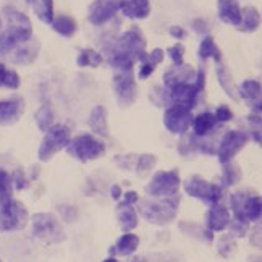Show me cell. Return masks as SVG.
Here are the masks:
<instances>
[{
	"label": "cell",
	"instance_id": "41",
	"mask_svg": "<svg viewBox=\"0 0 262 262\" xmlns=\"http://www.w3.org/2000/svg\"><path fill=\"white\" fill-rule=\"evenodd\" d=\"M167 54H168L170 58H172V62H173L175 67H180V65L185 63L183 62V60H185V46L181 44V42H177L175 46L168 47Z\"/></svg>",
	"mask_w": 262,
	"mask_h": 262
},
{
	"label": "cell",
	"instance_id": "8",
	"mask_svg": "<svg viewBox=\"0 0 262 262\" xmlns=\"http://www.w3.org/2000/svg\"><path fill=\"white\" fill-rule=\"evenodd\" d=\"M67 152L78 162L88 164L102 157L105 154V146L102 141L93 135H79L70 141V144L67 146Z\"/></svg>",
	"mask_w": 262,
	"mask_h": 262
},
{
	"label": "cell",
	"instance_id": "24",
	"mask_svg": "<svg viewBox=\"0 0 262 262\" xmlns=\"http://www.w3.org/2000/svg\"><path fill=\"white\" fill-rule=\"evenodd\" d=\"M217 120L214 117V114L210 112H203L198 117L193 118V135L198 138H204V136H210L214 133V129L217 126Z\"/></svg>",
	"mask_w": 262,
	"mask_h": 262
},
{
	"label": "cell",
	"instance_id": "44",
	"mask_svg": "<svg viewBox=\"0 0 262 262\" xmlns=\"http://www.w3.org/2000/svg\"><path fill=\"white\" fill-rule=\"evenodd\" d=\"M58 212L62 214L65 222H73L76 219V207H73V206H68V204L58 206Z\"/></svg>",
	"mask_w": 262,
	"mask_h": 262
},
{
	"label": "cell",
	"instance_id": "22",
	"mask_svg": "<svg viewBox=\"0 0 262 262\" xmlns=\"http://www.w3.org/2000/svg\"><path fill=\"white\" fill-rule=\"evenodd\" d=\"M194 78H196V72L193 70V67L183 63L180 67L170 68L164 75V86L168 88L177 83H189V81H194Z\"/></svg>",
	"mask_w": 262,
	"mask_h": 262
},
{
	"label": "cell",
	"instance_id": "50",
	"mask_svg": "<svg viewBox=\"0 0 262 262\" xmlns=\"http://www.w3.org/2000/svg\"><path fill=\"white\" fill-rule=\"evenodd\" d=\"M104 262H120V260H117L115 257H108V259H105Z\"/></svg>",
	"mask_w": 262,
	"mask_h": 262
},
{
	"label": "cell",
	"instance_id": "29",
	"mask_svg": "<svg viewBox=\"0 0 262 262\" xmlns=\"http://www.w3.org/2000/svg\"><path fill=\"white\" fill-rule=\"evenodd\" d=\"M52 28H54V31L57 34L63 36V37H72L78 31V23H76V19L73 16L62 13V15L54 16Z\"/></svg>",
	"mask_w": 262,
	"mask_h": 262
},
{
	"label": "cell",
	"instance_id": "21",
	"mask_svg": "<svg viewBox=\"0 0 262 262\" xmlns=\"http://www.w3.org/2000/svg\"><path fill=\"white\" fill-rule=\"evenodd\" d=\"M108 115H107V108L104 105H96L91 110L89 118H88V125L91 131H94L99 136H108Z\"/></svg>",
	"mask_w": 262,
	"mask_h": 262
},
{
	"label": "cell",
	"instance_id": "14",
	"mask_svg": "<svg viewBox=\"0 0 262 262\" xmlns=\"http://www.w3.org/2000/svg\"><path fill=\"white\" fill-rule=\"evenodd\" d=\"M193 112L185 105H170L164 114V125L172 135H186L193 125Z\"/></svg>",
	"mask_w": 262,
	"mask_h": 262
},
{
	"label": "cell",
	"instance_id": "23",
	"mask_svg": "<svg viewBox=\"0 0 262 262\" xmlns=\"http://www.w3.org/2000/svg\"><path fill=\"white\" fill-rule=\"evenodd\" d=\"M117 219H118V225L125 233L126 231H131L138 227V212L133 206L125 204V203H118L117 204Z\"/></svg>",
	"mask_w": 262,
	"mask_h": 262
},
{
	"label": "cell",
	"instance_id": "42",
	"mask_svg": "<svg viewBox=\"0 0 262 262\" xmlns=\"http://www.w3.org/2000/svg\"><path fill=\"white\" fill-rule=\"evenodd\" d=\"M139 73H138V76H139V79H147L150 75H152L154 72H156V65H152L149 62V60L146 58V54L139 58Z\"/></svg>",
	"mask_w": 262,
	"mask_h": 262
},
{
	"label": "cell",
	"instance_id": "15",
	"mask_svg": "<svg viewBox=\"0 0 262 262\" xmlns=\"http://www.w3.org/2000/svg\"><path fill=\"white\" fill-rule=\"evenodd\" d=\"M120 7V0H93L88 8V21L93 26H102L112 19Z\"/></svg>",
	"mask_w": 262,
	"mask_h": 262
},
{
	"label": "cell",
	"instance_id": "51",
	"mask_svg": "<svg viewBox=\"0 0 262 262\" xmlns=\"http://www.w3.org/2000/svg\"><path fill=\"white\" fill-rule=\"evenodd\" d=\"M249 262H260V257H251Z\"/></svg>",
	"mask_w": 262,
	"mask_h": 262
},
{
	"label": "cell",
	"instance_id": "49",
	"mask_svg": "<svg viewBox=\"0 0 262 262\" xmlns=\"http://www.w3.org/2000/svg\"><path fill=\"white\" fill-rule=\"evenodd\" d=\"M131 262H147V260H146V259H143V257H135Z\"/></svg>",
	"mask_w": 262,
	"mask_h": 262
},
{
	"label": "cell",
	"instance_id": "33",
	"mask_svg": "<svg viewBox=\"0 0 262 262\" xmlns=\"http://www.w3.org/2000/svg\"><path fill=\"white\" fill-rule=\"evenodd\" d=\"M102 54L94 49H81L76 57V65L79 68H97L102 63Z\"/></svg>",
	"mask_w": 262,
	"mask_h": 262
},
{
	"label": "cell",
	"instance_id": "18",
	"mask_svg": "<svg viewBox=\"0 0 262 262\" xmlns=\"http://www.w3.org/2000/svg\"><path fill=\"white\" fill-rule=\"evenodd\" d=\"M230 210L224 206V204H212L210 209L206 214V220H204V227L210 231H224L230 222Z\"/></svg>",
	"mask_w": 262,
	"mask_h": 262
},
{
	"label": "cell",
	"instance_id": "19",
	"mask_svg": "<svg viewBox=\"0 0 262 262\" xmlns=\"http://www.w3.org/2000/svg\"><path fill=\"white\" fill-rule=\"evenodd\" d=\"M217 15L222 23L238 28L241 19V8L238 0H217Z\"/></svg>",
	"mask_w": 262,
	"mask_h": 262
},
{
	"label": "cell",
	"instance_id": "36",
	"mask_svg": "<svg viewBox=\"0 0 262 262\" xmlns=\"http://www.w3.org/2000/svg\"><path fill=\"white\" fill-rule=\"evenodd\" d=\"M19 84H21V79L15 70H10L4 63H0V88L18 89Z\"/></svg>",
	"mask_w": 262,
	"mask_h": 262
},
{
	"label": "cell",
	"instance_id": "34",
	"mask_svg": "<svg viewBox=\"0 0 262 262\" xmlns=\"http://www.w3.org/2000/svg\"><path fill=\"white\" fill-rule=\"evenodd\" d=\"M13 199V180L5 168L0 167V206Z\"/></svg>",
	"mask_w": 262,
	"mask_h": 262
},
{
	"label": "cell",
	"instance_id": "9",
	"mask_svg": "<svg viewBox=\"0 0 262 262\" xmlns=\"http://www.w3.org/2000/svg\"><path fill=\"white\" fill-rule=\"evenodd\" d=\"M183 189L188 196L203 201L209 206L220 203V199L224 198V186L219 183H212V181L206 180L201 175H193L186 178L183 183Z\"/></svg>",
	"mask_w": 262,
	"mask_h": 262
},
{
	"label": "cell",
	"instance_id": "20",
	"mask_svg": "<svg viewBox=\"0 0 262 262\" xmlns=\"http://www.w3.org/2000/svg\"><path fill=\"white\" fill-rule=\"evenodd\" d=\"M118 10L129 19H146L150 15L149 0H120Z\"/></svg>",
	"mask_w": 262,
	"mask_h": 262
},
{
	"label": "cell",
	"instance_id": "10",
	"mask_svg": "<svg viewBox=\"0 0 262 262\" xmlns=\"http://www.w3.org/2000/svg\"><path fill=\"white\" fill-rule=\"evenodd\" d=\"M180 186L181 178L178 170H160V172H156L154 177L150 178L146 186V193L154 199L170 198L180 193Z\"/></svg>",
	"mask_w": 262,
	"mask_h": 262
},
{
	"label": "cell",
	"instance_id": "37",
	"mask_svg": "<svg viewBox=\"0 0 262 262\" xmlns=\"http://www.w3.org/2000/svg\"><path fill=\"white\" fill-rule=\"evenodd\" d=\"M239 180H241V170L233 160L228 164H224V172H222V181H224V185L233 186Z\"/></svg>",
	"mask_w": 262,
	"mask_h": 262
},
{
	"label": "cell",
	"instance_id": "47",
	"mask_svg": "<svg viewBox=\"0 0 262 262\" xmlns=\"http://www.w3.org/2000/svg\"><path fill=\"white\" fill-rule=\"evenodd\" d=\"M122 196H123V201H122V203L129 204V206L136 204V203H138V199H139V196H138L136 191H128L126 194H122Z\"/></svg>",
	"mask_w": 262,
	"mask_h": 262
},
{
	"label": "cell",
	"instance_id": "28",
	"mask_svg": "<svg viewBox=\"0 0 262 262\" xmlns=\"http://www.w3.org/2000/svg\"><path fill=\"white\" fill-rule=\"evenodd\" d=\"M238 91H239V96L251 105H260L262 86L257 79H245V81L239 84Z\"/></svg>",
	"mask_w": 262,
	"mask_h": 262
},
{
	"label": "cell",
	"instance_id": "17",
	"mask_svg": "<svg viewBox=\"0 0 262 262\" xmlns=\"http://www.w3.org/2000/svg\"><path fill=\"white\" fill-rule=\"evenodd\" d=\"M39 50H41V42H39L37 39L31 37L28 42L18 46L10 54H7V57L10 62L15 65H31L37 58Z\"/></svg>",
	"mask_w": 262,
	"mask_h": 262
},
{
	"label": "cell",
	"instance_id": "12",
	"mask_svg": "<svg viewBox=\"0 0 262 262\" xmlns=\"http://www.w3.org/2000/svg\"><path fill=\"white\" fill-rule=\"evenodd\" d=\"M112 88L120 107H131L138 99V84L133 70H118L112 78Z\"/></svg>",
	"mask_w": 262,
	"mask_h": 262
},
{
	"label": "cell",
	"instance_id": "27",
	"mask_svg": "<svg viewBox=\"0 0 262 262\" xmlns=\"http://www.w3.org/2000/svg\"><path fill=\"white\" fill-rule=\"evenodd\" d=\"M26 4L33 8L36 16L46 25H52L54 21V0H26Z\"/></svg>",
	"mask_w": 262,
	"mask_h": 262
},
{
	"label": "cell",
	"instance_id": "38",
	"mask_svg": "<svg viewBox=\"0 0 262 262\" xmlns=\"http://www.w3.org/2000/svg\"><path fill=\"white\" fill-rule=\"evenodd\" d=\"M157 165V156L154 154H141L136 156V162H135V170L139 175L147 173L149 170H152Z\"/></svg>",
	"mask_w": 262,
	"mask_h": 262
},
{
	"label": "cell",
	"instance_id": "45",
	"mask_svg": "<svg viewBox=\"0 0 262 262\" xmlns=\"http://www.w3.org/2000/svg\"><path fill=\"white\" fill-rule=\"evenodd\" d=\"M191 28H193V31H194V33L203 34V36H206V34L209 33V25H207L206 19H203V18H196V19H193V23H191Z\"/></svg>",
	"mask_w": 262,
	"mask_h": 262
},
{
	"label": "cell",
	"instance_id": "32",
	"mask_svg": "<svg viewBox=\"0 0 262 262\" xmlns=\"http://www.w3.org/2000/svg\"><path fill=\"white\" fill-rule=\"evenodd\" d=\"M198 54H199V58L203 60V62H206V60H209V58H214L217 63H220V60H222L220 49L217 47L214 37L209 36V34H206L203 37V41H201V44H199Z\"/></svg>",
	"mask_w": 262,
	"mask_h": 262
},
{
	"label": "cell",
	"instance_id": "5",
	"mask_svg": "<svg viewBox=\"0 0 262 262\" xmlns=\"http://www.w3.org/2000/svg\"><path fill=\"white\" fill-rule=\"evenodd\" d=\"M230 207L233 219L243 224L260 220V196L251 191H238L230 196Z\"/></svg>",
	"mask_w": 262,
	"mask_h": 262
},
{
	"label": "cell",
	"instance_id": "39",
	"mask_svg": "<svg viewBox=\"0 0 262 262\" xmlns=\"http://www.w3.org/2000/svg\"><path fill=\"white\" fill-rule=\"evenodd\" d=\"M236 249V243H235V238L228 235H222L217 241V253L222 257H230L231 254L235 253Z\"/></svg>",
	"mask_w": 262,
	"mask_h": 262
},
{
	"label": "cell",
	"instance_id": "16",
	"mask_svg": "<svg viewBox=\"0 0 262 262\" xmlns=\"http://www.w3.org/2000/svg\"><path fill=\"white\" fill-rule=\"evenodd\" d=\"M25 112V100L21 97H10L0 100V126H12L19 122Z\"/></svg>",
	"mask_w": 262,
	"mask_h": 262
},
{
	"label": "cell",
	"instance_id": "7",
	"mask_svg": "<svg viewBox=\"0 0 262 262\" xmlns=\"http://www.w3.org/2000/svg\"><path fill=\"white\" fill-rule=\"evenodd\" d=\"M72 141V133L70 128L62 123H55L46 131V136L42 139L41 146L37 150V157L41 162H49L52 160L55 154H58L60 150L67 149V146Z\"/></svg>",
	"mask_w": 262,
	"mask_h": 262
},
{
	"label": "cell",
	"instance_id": "6",
	"mask_svg": "<svg viewBox=\"0 0 262 262\" xmlns=\"http://www.w3.org/2000/svg\"><path fill=\"white\" fill-rule=\"evenodd\" d=\"M31 225H33L34 238L41 239L46 245H58L67 239L65 230L54 214H47V212L34 214L31 219Z\"/></svg>",
	"mask_w": 262,
	"mask_h": 262
},
{
	"label": "cell",
	"instance_id": "26",
	"mask_svg": "<svg viewBox=\"0 0 262 262\" xmlns=\"http://www.w3.org/2000/svg\"><path fill=\"white\" fill-rule=\"evenodd\" d=\"M138 246H139V236L131 233V231H126L122 238H118L115 246H112L108 251H110V254L131 256L138 249Z\"/></svg>",
	"mask_w": 262,
	"mask_h": 262
},
{
	"label": "cell",
	"instance_id": "3",
	"mask_svg": "<svg viewBox=\"0 0 262 262\" xmlns=\"http://www.w3.org/2000/svg\"><path fill=\"white\" fill-rule=\"evenodd\" d=\"M180 201V194L160 199H138V210L139 215L150 225L164 227L177 219Z\"/></svg>",
	"mask_w": 262,
	"mask_h": 262
},
{
	"label": "cell",
	"instance_id": "13",
	"mask_svg": "<svg viewBox=\"0 0 262 262\" xmlns=\"http://www.w3.org/2000/svg\"><path fill=\"white\" fill-rule=\"evenodd\" d=\"M249 141V135L246 131H238V129H230L222 136L219 147L215 149V154L219 162L224 165L228 164L235 159V156L243 149Z\"/></svg>",
	"mask_w": 262,
	"mask_h": 262
},
{
	"label": "cell",
	"instance_id": "48",
	"mask_svg": "<svg viewBox=\"0 0 262 262\" xmlns=\"http://www.w3.org/2000/svg\"><path fill=\"white\" fill-rule=\"evenodd\" d=\"M122 188H120L118 185H114L112 188H110V198H112L114 201H118L120 198H122Z\"/></svg>",
	"mask_w": 262,
	"mask_h": 262
},
{
	"label": "cell",
	"instance_id": "53",
	"mask_svg": "<svg viewBox=\"0 0 262 262\" xmlns=\"http://www.w3.org/2000/svg\"><path fill=\"white\" fill-rule=\"evenodd\" d=\"M0 262H2V259H0Z\"/></svg>",
	"mask_w": 262,
	"mask_h": 262
},
{
	"label": "cell",
	"instance_id": "35",
	"mask_svg": "<svg viewBox=\"0 0 262 262\" xmlns=\"http://www.w3.org/2000/svg\"><path fill=\"white\" fill-rule=\"evenodd\" d=\"M34 120H36V125L41 131H47L52 125H55V115H54V110L50 108V105L44 104L37 108V112L34 115Z\"/></svg>",
	"mask_w": 262,
	"mask_h": 262
},
{
	"label": "cell",
	"instance_id": "52",
	"mask_svg": "<svg viewBox=\"0 0 262 262\" xmlns=\"http://www.w3.org/2000/svg\"><path fill=\"white\" fill-rule=\"evenodd\" d=\"M0 26H2V18H0Z\"/></svg>",
	"mask_w": 262,
	"mask_h": 262
},
{
	"label": "cell",
	"instance_id": "4",
	"mask_svg": "<svg viewBox=\"0 0 262 262\" xmlns=\"http://www.w3.org/2000/svg\"><path fill=\"white\" fill-rule=\"evenodd\" d=\"M206 88V73L203 68H199L196 72L194 81L189 83H177L173 86L164 88L162 96L168 100V102L177 104V105H185L193 110V107L198 102L199 94L203 93Z\"/></svg>",
	"mask_w": 262,
	"mask_h": 262
},
{
	"label": "cell",
	"instance_id": "1",
	"mask_svg": "<svg viewBox=\"0 0 262 262\" xmlns=\"http://www.w3.org/2000/svg\"><path fill=\"white\" fill-rule=\"evenodd\" d=\"M146 37L139 28L131 26L120 36L110 49L108 65L118 70H133L135 63L146 54Z\"/></svg>",
	"mask_w": 262,
	"mask_h": 262
},
{
	"label": "cell",
	"instance_id": "46",
	"mask_svg": "<svg viewBox=\"0 0 262 262\" xmlns=\"http://www.w3.org/2000/svg\"><path fill=\"white\" fill-rule=\"evenodd\" d=\"M170 36L177 39V41H181V39L186 37V31L181 26H172L170 28Z\"/></svg>",
	"mask_w": 262,
	"mask_h": 262
},
{
	"label": "cell",
	"instance_id": "25",
	"mask_svg": "<svg viewBox=\"0 0 262 262\" xmlns=\"http://www.w3.org/2000/svg\"><path fill=\"white\" fill-rule=\"evenodd\" d=\"M260 25V13L259 10L253 5H248L241 10V19L238 29L241 33H254L259 29Z\"/></svg>",
	"mask_w": 262,
	"mask_h": 262
},
{
	"label": "cell",
	"instance_id": "11",
	"mask_svg": "<svg viewBox=\"0 0 262 262\" xmlns=\"http://www.w3.org/2000/svg\"><path fill=\"white\" fill-rule=\"evenodd\" d=\"M29 222L26 206L15 198L0 206V231L23 230Z\"/></svg>",
	"mask_w": 262,
	"mask_h": 262
},
{
	"label": "cell",
	"instance_id": "30",
	"mask_svg": "<svg viewBox=\"0 0 262 262\" xmlns=\"http://www.w3.org/2000/svg\"><path fill=\"white\" fill-rule=\"evenodd\" d=\"M217 79H219V84L220 88L225 91V94L233 99V100H238V88L233 81V76L228 72V68L224 65V63H219L217 65Z\"/></svg>",
	"mask_w": 262,
	"mask_h": 262
},
{
	"label": "cell",
	"instance_id": "2",
	"mask_svg": "<svg viewBox=\"0 0 262 262\" xmlns=\"http://www.w3.org/2000/svg\"><path fill=\"white\" fill-rule=\"evenodd\" d=\"M4 15L7 19V28L0 34V54L7 55L33 37V25L31 19L15 7H5Z\"/></svg>",
	"mask_w": 262,
	"mask_h": 262
},
{
	"label": "cell",
	"instance_id": "43",
	"mask_svg": "<svg viewBox=\"0 0 262 262\" xmlns=\"http://www.w3.org/2000/svg\"><path fill=\"white\" fill-rule=\"evenodd\" d=\"M214 117H215V120H217V123H227V122H230V120H233V112L230 110V107H227V105H220V107L215 110Z\"/></svg>",
	"mask_w": 262,
	"mask_h": 262
},
{
	"label": "cell",
	"instance_id": "31",
	"mask_svg": "<svg viewBox=\"0 0 262 262\" xmlns=\"http://www.w3.org/2000/svg\"><path fill=\"white\" fill-rule=\"evenodd\" d=\"M180 230L183 231L185 235L199 238V239L206 241V243H212L214 241V231L207 230L203 225L193 224V222H180Z\"/></svg>",
	"mask_w": 262,
	"mask_h": 262
},
{
	"label": "cell",
	"instance_id": "40",
	"mask_svg": "<svg viewBox=\"0 0 262 262\" xmlns=\"http://www.w3.org/2000/svg\"><path fill=\"white\" fill-rule=\"evenodd\" d=\"M227 228L230 230V235L233 238H243L248 235V230H249V225L248 224H243V222H238L235 219H230Z\"/></svg>",
	"mask_w": 262,
	"mask_h": 262
}]
</instances>
